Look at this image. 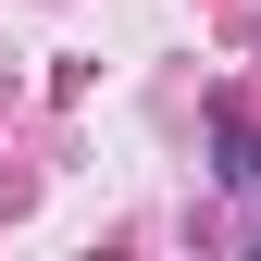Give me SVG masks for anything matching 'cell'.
<instances>
[{"label":"cell","mask_w":261,"mask_h":261,"mask_svg":"<svg viewBox=\"0 0 261 261\" xmlns=\"http://www.w3.org/2000/svg\"><path fill=\"white\" fill-rule=\"evenodd\" d=\"M212 174H224V187H261V137H249V100H212Z\"/></svg>","instance_id":"1"}]
</instances>
